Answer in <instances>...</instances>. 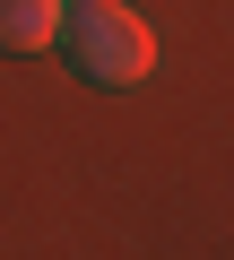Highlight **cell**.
<instances>
[{
    "label": "cell",
    "instance_id": "obj_1",
    "mask_svg": "<svg viewBox=\"0 0 234 260\" xmlns=\"http://www.w3.org/2000/svg\"><path fill=\"white\" fill-rule=\"evenodd\" d=\"M61 35H70L78 70H87L95 87H139V78L156 70V26H148L139 9H122V0H70Z\"/></svg>",
    "mask_w": 234,
    "mask_h": 260
},
{
    "label": "cell",
    "instance_id": "obj_2",
    "mask_svg": "<svg viewBox=\"0 0 234 260\" xmlns=\"http://www.w3.org/2000/svg\"><path fill=\"white\" fill-rule=\"evenodd\" d=\"M61 18H70V0H0V52L61 44Z\"/></svg>",
    "mask_w": 234,
    "mask_h": 260
}]
</instances>
